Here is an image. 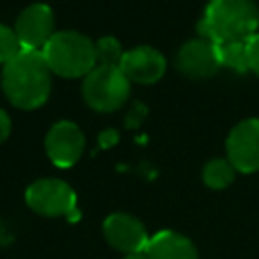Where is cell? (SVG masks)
I'll return each mask as SVG.
<instances>
[{
  "label": "cell",
  "mask_w": 259,
  "mask_h": 259,
  "mask_svg": "<svg viewBox=\"0 0 259 259\" xmlns=\"http://www.w3.org/2000/svg\"><path fill=\"white\" fill-rule=\"evenodd\" d=\"M51 67L42 51L22 49L2 69V89L10 103L20 109L42 105L51 93Z\"/></svg>",
  "instance_id": "6da1fadb"
},
{
  "label": "cell",
  "mask_w": 259,
  "mask_h": 259,
  "mask_svg": "<svg viewBox=\"0 0 259 259\" xmlns=\"http://www.w3.org/2000/svg\"><path fill=\"white\" fill-rule=\"evenodd\" d=\"M259 28V8L253 0H208L198 32L202 38L221 42L249 40Z\"/></svg>",
  "instance_id": "7a4b0ae2"
},
{
  "label": "cell",
  "mask_w": 259,
  "mask_h": 259,
  "mask_svg": "<svg viewBox=\"0 0 259 259\" xmlns=\"http://www.w3.org/2000/svg\"><path fill=\"white\" fill-rule=\"evenodd\" d=\"M45 61L61 77H85L95 65V42L79 30H57L42 49Z\"/></svg>",
  "instance_id": "3957f363"
},
{
  "label": "cell",
  "mask_w": 259,
  "mask_h": 259,
  "mask_svg": "<svg viewBox=\"0 0 259 259\" xmlns=\"http://www.w3.org/2000/svg\"><path fill=\"white\" fill-rule=\"evenodd\" d=\"M83 97L95 111H113L130 97V79L119 67L95 65L83 77Z\"/></svg>",
  "instance_id": "277c9868"
},
{
  "label": "cell",
  "mask_w": 259,
  "mask_h": 259,
  "mask_svg": "<svg viewBox=\"0 0 259 259\" xmlns=\"http://www.w3.org/2000/svg\"><path fill=\"white\" fill-rule=\"evenodd\" d=\"M26 204L42 217L71 214L77 204L75 190L59 178H38L26 188Z\"/></svg>",
  "instance_id": "5b68a950"
},
{
  "label": "cell",
  "mask_w": 259,
  "mask_h": 259,
  "mask_svg": "<svg viewBox=\"0 0 259 259\" xmlns=\"http://www.w3.org/2000/svg\"><path fill=\"white\" fill-rule=\"evenodd\" d=\"M227 158L239 172L259 170V117H247L229 132Z\"/></svg>",
  "instance_id": "8992f818"
},
{
  "label": "cell",
  "mask_w": 259,
  "mask_h": 259,
  "mask_svg": "<svg viewBox=\"0 0 259 259\" xmlns=\"http://www.w3.org/2000/svg\"><path fill=\"white\" fill-rule=\"evenodd\" d=\"M14 32L18 36L22 49L42 51L45 45L55 34V16H53L51 6L45 2L28 4L16 16Z\"/></svg>",
  "instance_id": "52a82bcc"
},
{
  "label": "cell",
  "mask_w": 259,
  "mask_h": 259,
  "mask_svg": "<svg viewBox=\"0 0 259 259\" xmlns=\"http://www.w3.org/2000/svg\"><path fill=\"white\" fill-rule=\"evenodd\" d=\"M45 148L53 164L61 168H69L81 158L83 148H85V136L75 121L61 119L53 123L51 130L47 132Z\"/></svg>",
  "instance_id": "ba28073f"
},
{
  "label": "cell",
  "mask_w": 259,
  "mask_h": 259,
  "mask_svg": "<svg viewBox=\"0 0 259 259\" xmlns=\"http://www.w3.org/2000/svg\"><path fill=\"white\" fill-rule=\"evenodd\" d=\"M103 235L113 249L123 251L125 255L146 251V247L150 243L148 231L142 225V221H138L136 217H132L127 212L109 214L103 223Z\"/></svg>",
  "instance_id": "9c48e42d"
},
{
  "label": "cell",
  "mask_w": 259,
  "mask_h": 259,
  "mask_svg": "<svg viewBox=\"0 0 259 259\" xmlns=\"http://www.w3.org/2000/svg\"><path fill=\"white\" fill-rule=\"evenodd\" d=\"M176 67L192 79H206L219 71L217 45L208 38H190L176 53Z\"/></svg>",
  "instance_id": "30bf717a"
},
{
  "label": "cell",
  "mask_w": 259,
  "mask_h": 259,
  "mask_svg": "<svg viewBox=\"0 0 259 259\" xmlns=\"http://www.w3.org/2000/svg\"><path fill=\"white\" fill-rule=\"evenodd\" d=\"M119 69L123 71V75L130 81L154 83L164 75L166 59L158 49H154L150 45H138V47L123 53Z\"/></svg>",
  "instance_id": "8fae6325"
},
{
  "label": "cell",
  "mask_w": 259,
  "mask_h": 259,
  "mask_svg": "<svg viewBox=\"0 0 259 259\" xmlns=\"http://www.w3.org/2000/svg\"><path fill=\"white\" fill-rule=\"evenodd\" d=\"M146 255L148 259H198L192 241L174 231H160L150 237Z\"/></svg>",
  "instance_id": "7c38bea8"
},
{
  "label": "cell",
  "mask_w": 259,
  "mask_h": 259,
  "mask_svg": "<svg viewBox=\"0 0 259 259\" xmlns=\"http://www.w3.org/2000/svg\"><path fill=\"white\" fill-rule=\"evenodd\" d=\"M217 55H219V65L233 69L237 73L249 71V61H247V40H235V42H221L217 45Z\"/></svg>",
  "instance_id": "4fadbf2b"
},
{
  "label": "cell",
  "mask_w": 259,
  "mask_h": 259,
  "mask_svg": "<svg viewBox=\"0 0 259 259\" xmlns=\"http://www.w3.org/2000/svg\"><path fill=\"white\" fill-rule=\"evenodd\" d=\"M202 180L208 188H225L235 180V166L229 158H212L202 170Z\"/></svg>",
  "instance_id": "5bb4252c"
},
{
  "label": "cell",
  "mask_w": 259,
  "mask_h": 259,
  "mask_svg": "<svg viewBox=\"0 0 259 259\" xmlns=\"http://www.w3.org/2000/svg\"><path fill=\"white\" fill-rule=\"evenodd\" d=\"M121 45L115 36H101L95 42V55H97V63L99 65H111V67H119L121 59H123Z\"/></svg>",
  "instance_id": "9a60e30c"
},
{
  "label": "cell",
  "mask_w": 259,
  "mask_h": 259,
  "mask_svg": "<svg viewBox=\"0 0 259 259\" xmlns=\"http://www.w3.org/2000/svg\"><path fill=\"white\" fill-rule=\"evenodd\" d=\"M22 51V45L14 32V28L6 26V24H0V63H8L12 61L18 53Z\"/></svg>",
  "instance_id": "2e32d148"
},
{
  "label": "cell",
  "mask_w": 259,
  "mask_h": 259,
  "mask_svg": "<svg viewBox=\"0 0 259 259\" xmlns=\"http://www.w3.org/2000/svg\"><path fill=\"white\" fill-rule=\"evenodd\" d=\"M247 61H249V69L259 75V32H255L247 40Z\"/></svg>",
  "instance_id": "e0dca14e"
},
{
  "label": "cell",
  "mask_w": 259,
  "mask_h": 259,
  "mask_svg": "<svg viewBox=\"0 0 259 259\" xmlns=\"http://www.w3.org/2000/svg\"><path fill=\"white\" fill-rule=\"evenodd\" d=\"M10 127H12V121H10V115L0 107V144L8 138L10 134Z\"/></svg>",
  "instance_id": "ac0fdd59"
},
{
  "label": "cell",
  "mask_w": 259,
  "mask_h": 259,
  "mask_svg": "<svg viewBox=\"0 0 259 259\" xmlns=\"http://www.w3.org/2000/svg\"><path fill=\"white\" fill-rule=\"evenodd\" d=\"M99 142H101V146H111V144H115V142H117V132H115L113 127H107V130L99 136Z\"/></svg>",
  "instance_id": "d6986e66"
},
{
  "label": "cell",
  "mask_w": 259,
  "mask_h": 259,
  "mask_svg": "<svg viewBox=\"0 0 259 259\" xmlns=\"http://www.w3.org/2000/svg\"><path fill=\"white\" fill-rule=\"evenodd\" d=\"M123 259H148V255H146V251H140V253H127V255H123Z\"/></svg>",
  "instance_id": "ffe728a7"
}]
</instances>
